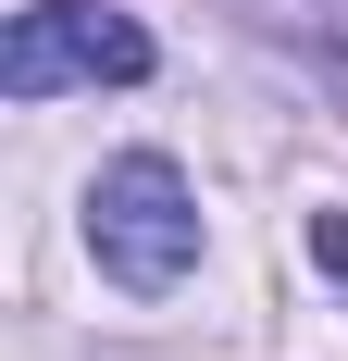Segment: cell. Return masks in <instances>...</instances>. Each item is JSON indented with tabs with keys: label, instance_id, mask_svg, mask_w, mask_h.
<instances>
[{
	"label": "cell",
	"instance_id": "6da1fadb",
	"mask_svg": "<svg viewBox=\"0 0 348 361\" xmlns=\"http://www.w3.org/2000/svg\"><path fill=\"white\" fill-rule=\"evenodd\" d=\"M87 250H100L112 287H187L199 274V187L174 175L162 149H125V162H100V187H87Z\"/></svg>",
	"mask_w": 348,
	"mask_h": 361
},
{
	"label": "cell",
	"instance_id": "7a4b0ae2",
	"mask_svg": "<svg viewBox=\"0 0 348 361\" xmlns=\"http://www.w3.org/2000/svg\"><path fill=\"white\" fill-rule=\"evenodd\" d=\"M149 75V25L112 0H25L0 37V87L13 100H63V87H137Z\"/></svg>",
	"mask_w": 348,
	"mask_h": 361
}]
</instances>
